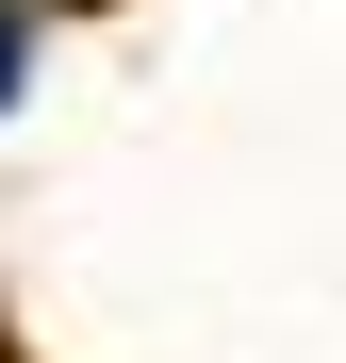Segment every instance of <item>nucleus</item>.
<instances>
[{
    "label": "nucleus",
    "mask_w": 346,
    "mask_h": 363,
    "mask_svg": "<svg viewBox=\"0 0 346 363\" xmlns=\"http://www.w3.org/2000/svg\"><path fill=\"white\" fill-rule=\"evenodd\" d=\"M0 99H17V17H0Z\"/></svg>",
    "instance_id": "1"
}]
</instances>
